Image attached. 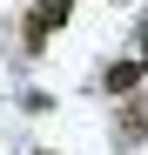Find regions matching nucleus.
I'll list each match as a JSON object with an SVG mask.
<instances>
[{
	"label": "nucleus",
	"mask_w": 148,
	"mask_h": 155,
	"mask_svg": "<svg viewBox=\"0 0 148 155\" xmlns=\"http://www.w3.org/2000/svg\"><path fill=\"white\" fill-rule=\"evenodd\" d=\"M141 128H148V115L128 101V108H121V142H141Z\"/></svg>",
	"instance_id": "7ed1b4c3"
},
{
	"label": "nucleus",
	"mask_w": 148,
	"mask_h": 155,
	"mask_svg": "<svg viewBox=\"0 0 148 155\" xmlns=\"http://www.w3.org/2000/svg\"><path fill=\"white\" fill-rule=\"evenodd\" d=\"M67 7H74V0H34V14H27V47H47V34L67 20Z\"/></svg>",
	"instance_id": "f257e3e1"
},
{
	"label": "nucleus",
	"mask_w": 148,
	"mask_h": 155,
	"mask_svg": "<svg viewBox=\"0 0 148 155\" xmlns=\"http://www.w3.org/2000/svg\"><path fill=\"white\" fill-rule=\"evenodd\" d=\"M141 81H148V61H114V68L101 74V88H108V94H121V101H128Z\"/></svg>",
	"instance_id": "f03ea898"
}]
</instances>
